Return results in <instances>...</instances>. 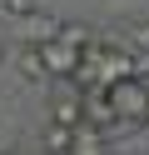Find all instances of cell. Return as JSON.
<instances>
[{
    "label": "cell",
    "instance_id": "2",
    "mask_svg": "<svg viewBox=\"0 0 149 155\" xmlns=\"http://www.w3.org/2000/svg\"><path fill=\"white\" fill-rule=\"evenodd\" d=\"M104 100H109V115H114V120H129V125H144V120H149V90H144L139 75L114 80V85L104 90Z\"/></svg>",
    "mask_w": 149,
    "mask_h": 155
},
{
    "label": "cell",
    "instance_id": "6",
    "mask_svg": "<svg viewBox=\"0 0 149 155\" xmlns=\"http://www.w3.org/2000/svg\"><path fill=\"white\" fill-rule=\"evenodd\" d=\"M0 15H15V20H25V15H35V0H0Z\"/></svg>",
    "mask_w": 149,
    "mask_h": 155
},
{
    "label": "cell",
    "instance_id": "4",
    "mask_svg": "<svg viewBox=\"0 0 149 155\" xmlns=\"http://www.w3.org/2000/svg\"><path fill=\"white\" fill-rule=\"evenodd\" d=\"M50 125H65V130H79V95H55L50 100Z\"/></svg>",
    "mask_w": 149,
    "mask_h": 155
},
{
    "label": "cell",
    "instance_id": "3",
    "mask_svg": "<svg viewBox=\"0 0 149 155\" xmlns=\"http://www.w3.org/2000/svg\"><path fill=\"white\" fill-rule=\"evenodd\" d=\"M79 120L89 125V130H104L114 115H109V100H104V90L99 85H85V95H79Z\"/></svg>",
    "mask_w": 149,
    "mask_h": 155
},
{
    "label": "cell",
    "instance_id": "7",
    "mask_svg": "<svg viewBox=\"0 0 149 155\" xmlns=\"http://www.w3.org/2000/svg\"><path fill=\"white\" fill-rule=\"evenodd\" d=\"M139 80H144V90H149V75H139Z\"/></svg>",
    "mask_w": 149,
    "mask_h": 155
},
{
    "label": "cell",
    "instance_id": "5",
    "mask_svg": "<svg viewBox=\"0 0 149 155\" xmlns=\"http://www.w3.org/2000/svg\"><path fill=\"white\" fill-rule=\"evenodd\" d=\"M45 145L70 155V145H75V130H65V125H50V130H45Z\"/></svg>",
    "mask_w": 149,
    "mask_h": 155
},
{
    "label": "cell",
    "instance_id": "1",
    "mask_svg": "<svg viewBox=\"0 0 149 155\" xmlns=\"http://www.w3.org/2000/svg\"><path fill=\"white\" fill-rule=\"evenodd\" d=\"M89 45H95V30L89 25H60L45 45H35V65L45 75H60V80H79Z\"/></svg>",
    "mask_w": 149,
    "mask_h": 155
}]
</instances>
